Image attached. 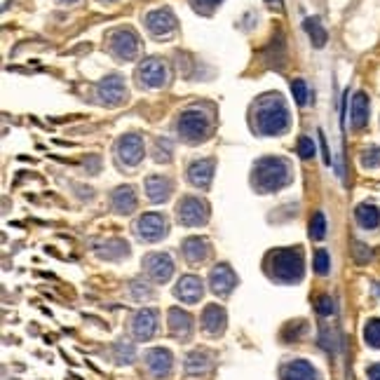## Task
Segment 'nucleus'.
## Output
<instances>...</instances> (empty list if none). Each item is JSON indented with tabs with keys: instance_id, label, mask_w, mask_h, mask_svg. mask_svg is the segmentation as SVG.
Instances as JSON below:
<instances>
[{
	"instance_id": "obj_23",
	"label": "nucleus",
	"mask_w": 380,
	"mask_h": 380,
	"mask_svg": "<svg viewBox=\"0 0 380 380\" xmlns=\"http://www.w3.org/2000/svg\"><path fill=\"white\" fill-rule=\"evenodd\" d=\"M171 188H174V183H171V178H167V176L155 174V176L146 178V195H148L150 202H164V199H169Z\"/></svg>"
},
{
	"instance_id": "obj_11",
	"label": "nucleus",
	"mask_w": 380,
	"mask_h": 380,
	"mask_svg": "<svg viewBox=\"0 0 380 380\" xmlns=\"http://www.w3.org/2000/svg\"><path fill=\"white\" fill-rule=\"evenodd\" d=\"M97 97L106 106H120L127 99V87L120 76H106L101 83H97Z\"/></svg>"
},
{
	"instance_id": "obj_30",
	"label": "nucleus",
	"mask_w": 380,
	"mask_h": 380,
	"mask_svg": "<svg viewBox=\"0 0 380 380\" xmlns=\"http://www.w3.org/2000/svg\"><path fill=\"white\" fill-rule=\"evenodd\" d=\"M113 350H115V362L118 364H132L134 362V345L132 343H125V341H120L113 345Z\"/></svg>"
},
{
	"instance_id": "obj_4",
	"label": "nucleus",
	"mask_w": 380,
	"mask_h": 380,
	"mask_svg": "<svg viewBox=\"0 0 380 380\" xmlns=\"http://www.w3.org/2000/svg\"><path fill=\"white\" fill-rule=\"evenodd\" d=\"M176 129L185 143H199L209 136L211 118L202 111H183L176 122Z\"/></svg>"
},
{
	"instance_id": "obj_28",
	"label": "nucleus",
	"mask_w": 380,
	"mask_h": 380,
	"mask_svg": "<svg viewBox=\"0 0 380 380\" xmlns=\"http://www.w3.org/2000/svg\"><path fill=\"white\" fill-rule=\"evenodd\" d=\"M305 31H308V36H310V40H312V45H315V48H324L326 45V29L322 26V22H319L317 17H308L305 19Z\"/></svg>"
},
{
	"instance_id": "obj_18",
	"label": "nucleus",
	"mask_w": 380,
	"mask_h": 380,
	"mask_svg": "<svg viewBox=\"0 0 380 380\" xmlns=\"http://www.w3.org/2000/svg\"><path fill=\"white\" fill-rule=\"evenodd\" d=\"M214 169L216 162L214 160H197L188 167V181L199 190H206L211 185V178H214Z\"/></svg>"
},
{
	"instance_id": "obj_27",
	"label": "nucleus",
	"mask_w": 380,
	"mask_h": 380,
	"mask_svg": "<svg viewBox=\"0 0 380 380\" xmlns=\"http://www.w3.org/2000/svg\"><path fill=\"white\" fill-rule=\"evenodd\" d=\"M99 258H106V261H118V258H122L129 253V244L122 242V239H111L108 244H106V249H97Z\"/></svg>"
},
{
	"instance_id": "obj_12",
	"label": "nucleus",
	"mask_w": 380,
	"mask_h": 380,
	"mask_svg": "<svg viewBox=\"0 0 380 380\" xmlns=\"http://www.w3.org/2000/svg\"><path fill=\"white\" fill-rule=\"evenodd\" d=\"M235 286H237V275L228 263H218L216 268L209 272V289L214 291L218 298L230 296Z\"/></svg>"
},
{
	"instance_id": "obj_9",
	"label": "nucleus",
	"mask_w": 380,
	"mask_h": 380,
	"mask_svg": "<svg viewBox=\"0 0 380 380\" xmlns=\"http://www.w3.org/2000/svg\"><path fill=\"white\" fill-rule=\"evenodd\" d=\"M167 218L162 214H157V211H148V214L139 216V221L134 225V232L139 239H143V242H160L164 235H167Z\"/></svg>"
},
{
	"instance_id": "obj_19",
	"label": "nucleus",
	"mask_w": 380,
	"mask_h": 380,
	"mask_svg": "<svg viewBox=\"0 0 380 380\" xmlns=\"http://www.w3.org/2000/svg\"><path fill=\"white\" fill-rule=\"evenodd\" d=\"M167 326H169V333L174 338H181V341H188L190 333H192V317L181 308H171L167 312Z\"/></svg>"
},
{
	"instance_id": "obj_31",
	"label": "nucleus",
	"mask_w": 380,
	"mask_h": 380,
	"mask_svg": "<svg viewBox=\"0 0 380 380\" xmlns=\"http://www.w3.org/2000/svg\"><path fill=\"white\" fill-rule=\"evenodd\" d=\"M312 268H315L317 275H329L331 270V256L326 249H317L315 258H312Z\"/></svg>"
},
{
	"instance_id": "obj_20",
	"label": "nucleus",
	"mask_w": 380,
	"mask_h": 380,
	"mask_svg": "<svg viewBox=\"0 0 380 380\" xmlns=\"http://www.w3.org/2000/svg\"><path fill=\"white\" fill-rule=\"evenodd\" d=\"M181 251L183 258L188 265H199L206 261L209 256V242L204 237H185L181 242Z\"/></svg>"
},
{
	"instance_id": "obj_37",
	"label": "nucleus",
	"mask_w": 380,
	"mask_h": 380,
	"mask_svg": "<svg viewBox=\"0 0 380 380\" xmlns=\"http://www.w3.org/2000/svg\"><path fill=\"white\" fill-rule=\"evenodd\" d=\"M315 308H317V312H319L322 317H331V315H333V310H336V305H333L331 296H319Z\"/></svg>"
},
{
	"instance_id": "obj_13",
	"label": "nucleus",
	"mask_w": 380,
	"mask_h": 380,
	"mask_svg": "<svg viewBox=\"0 0 380 380\" xmlns=\"http://www.w3.org/2000/svg\"><path fill=\"white\" fill-rule=\"evenodd\" d=\"M143 153H146V146L139 134H125L118 141V160L127 167H134L141 162Z\"/></svg>"
},
{
	"instance_id": "obj_7",
	"label": "nucleus",
	"mask_w": 380,
	"mask_h": 380,
	"mask_svg": "<svg viewBox=\"0 0 380 380\" xmlns=\"http://www.w3.org/2000/svg\"><path fill=\"white\" fill-rule=\"evenodd\" d=\"M143 270L155 284H164V282H169L171 275H174V261H171L169 253L153 251L143 256Z\"/></svg>"
},
{
	"instance_id": "obj_24",
	"label": "nucleus",
	"mask_w": 380,
	"mask_h": 380,
	"mask_svg": "<svg viewBox=\"0 0 380 380\" xmlns=\"http://www.w3.org/2000/svg\"><path fill=\"white\" fill-rule=\"evenodd\" d=\"M183 371L188 378H202L206 373L211 371V359L206 352H190L188 357H185V364H183Z\"/></svg>"
},
{
	"instance_id": "obj_38",
	"label": "nucleus",
	"mask_w": 380,
	"mask_h": 380,
	"mask_svg": "<svg viewBox=\"0 0 380 380\" xmlns=\"http://www.w3.org/2000/svg\"><path fill=\"white\" fill-rule=\"evenodd\" d=\"M298 155H301L303 160H310L312 155H315V143H312V139H308V136L298 139Z\"/></svg>"
},
{
	"instance_id": "obj_1",
	"label": "nucleus",
	"mask_w": 380,
	"mask_h": 380,
	"mask_svg": "<svg viewBox=\"0 0 380 380\" xmlns=\"http://www.w3.org/2000/svg\"><path fill=\"white\" fill-rule=\"evenodd\" d=\"M291 115L279 94H265L253 104V129L261 136H279L289 129Z\"/></svg>"
},
{
	"instance_id": "obj_42",
	"label": "nucleus",
	"mask_w": 380,
	"mask_h": 380,
	"mask_svg": "<svg viewBox=\"0 0 380 380\" xmlns=\"http://www.w3.org/2000/svg\"><path fill=\"white\" fill-rule=\"evenodd\" d=\"M268 3H272V5H282V0H268Z\"/></svg>"
},
{
	"instance_id": "obj_35",
	"label": "nucleus",
	"mask_w": 380,
	"mask_h": 380,
	"mask_svg": "<svg viewBox=\"0 0 380 380\" xmlns=\"http://www.w3.org/2000/svg\"><path fill=\"white\" fill-rule=\"evenodd\" d=\"M155 146H157V155H155L157 162H169L171 160V143L167 141V139H157Z\"/></svg>"
},
{
	"instance_id": "obj_8",
	"label": "nucleus",
	"mask_w": 380,
	"mask_h": 380,
	"mask_svg": "<svg viewBox=\"0 0 380 380\" xmlns=\"http://www.w3.org/2000/svg\"><path fill=\"white\" fill-rule=\"evenodd\" d=\"M167 78H169V69H167V64L160 62V59H146L136 69V80L141 87H148V90L164 87Z\"/></svg>"
},
{
	"instance_id": "obj_29",
	"label": "nucleus",
	"mask_w": 380,
	"mask_h": 380,
	"mask_svg": "<svg viewBox=\"0 0 380 380\" xmlns=\"http://www.w3.org/2000/svg\"><path fill=\"white\" fill-rule=\"evenodd\" d=\"M364 341L369 348L380 350V319H369L364 326Z\"/></svg>"
},
{
	"instance_id": "obj_3",
	"label": "nucleus",
	"mask_w": 380,
	"mask_h": 380,
	"mask_svg": "<svg viewBox=\"0 0 380 380\" xmlns=\"http://www.w3.org/2000/svg\"><path fill=\"white\" fill-rule=\"evenodd\" d=\"M265 272L270 279L282 284H296L305 275V261L301 249H277L265 258Z\"/></svg>"
},
{
	"instance_id": "obj_10",
	"label": "nucleus",
	"mask_w": 380,
	"mask_h": 380,
	"mask_svg": "<svg viewBox=\"0 0 380 380\" xmlns=\"http://www.w3.org/2000/svg\"><path fill=\"white\" fill-rule=\"evenodd\" d=\"M143 366L150 378L167 380L171 376V369H174V357H171V352L164 348H153L143 355Z\"/></svg>"
},
{
	"instance_id": "obj_25",
	"label": "nucleus",
	"mask_w": 380,
	"mask_h": 380,
	"mask_svg": "<svg viewBox=\"0 0 380 380\" xmlns=\"http://www.w3.org/2000/svg\"><path fill=\"white\" fill-rule=\"evenodd\" d=\"M350 120L355 129H362V127H366V122H369V97H366L364 92H357V94L352 97Z\"/></svg>"
},
{
	"instance_id": "obj_34",
	"label": "nucleus",
	"mask_w": 380,
	"mask_h": 380,
	"mask_svg": "<svg viewBox=\"0 0 380 380\" xmlns=\"http://www.w3.org/2000/svg\"><path fill=\"white\" fill-rule=\"evenodd\" d=\"M362 164L366 169H373V167H380V148L373 146V148H366L362 153Z\"/></svg>"
},
{
	"instance_id": "obj_17",
	"label": "nucleus",
	"mask_w": 380,
	"mask_h": 380,
	"mask_svg": "<svg viewBox=\"0 0 380 380\" xmlns=\"http://www.w3.org/2000/svg\"><path fill=\"white\" fill-rule=\"evenodd\" d=\"M202 331L209 333V336H221V333L225 331V322H228V317H225V310L221 308V305L211 303L206 305V308L202 310Z\"/></svg>"
},
{
	"instance_id": "obj_14",
	"label": "nucleus",
	"mask_w": 380,
	"mask_h": 380,
	"mask_svg": "<svg viewBox=\"0 0 380 380\" xmlns=\"http://www.w3.org/2000/svg\"><path fill=\"white\" fill-rule=\"evenodd\" d=\"M146 26H148V31L153 33V36H169V33L176 31V17L174 12H171L169 8H160V10H153L146 15Z\"/></svg>"
},
{
	"instance_id": "obj_33",
	"label": "nucleus",
	"mask_w": 380,
	"mask_h": 380,
	"mask_svg": "<svg viewBox=\"0 0 380 380\" xmlns=\"http://www.w3.org/2000/svg\"><path fill=\"white\" fill-rule=\"evenodd\" d=\"M324 235H326V218H324L322 211H317L310 221V237L312 239H324Z\"/></svg>"
},
{
	"instance_id": "obj_41",
	"label": "nucleus",
	"mask_w": 380,
	"mask_h": 380,
	"mask_svg": "<svg viewBox=\"0 0 380 380\" xmlns=\"http://www.w3.org/2000/svg\"><path fill=\"white\" fill-rule=\"evenodd\" d=\"M319 143H322L324 162H326V164H331V155H329V148H326V139H324V134H322V132H319Z\"/></svg>"
},
{
	"instance_id": "obj_44",
	"label": "nucleus",
	"mask_w": 380,
	"mask_h": 380,
	"mask_svg": "<svg viewBox=\"0 0 380 380\" xmlns=\"http://www.w3.org/2000/svg\"><path fill=\"white\" fill-rule=\"evenodd\" d=\"M108 3H111V0H108Z\"/></svg>"
},
{
	"instance_id": "obj_43",
	"label": "nucleus",
	"mask_w": 380,
	"mask_h": 380,
	"mask_svg": "<svg viewBox=\"0 0 380 380\" xmlns=\"http://www.w3.org/2000/svg\"><path fill=\"white\" fill-rule=\"evenodd\" d=\"M64 3H76V0H64Z\"/></svg>"
},
{
	"instance_id": "obj_26",
	"label": "nucleus",
	"mask_w": 380,
	"mask_h": 380,
	"mask_svg": "<svg viewBox=\"0 0 380 380\" xmlns=\"http://www.w3.org/2000/svg\"><path fill=\"white\" fill-rule=\"evenodd\" d=\"M355 218H357V223L362 225L364 230H376V228H380V209H378L376 204H371V202L357 204Z\"/></svg>"
},
{
	"instance_id": "obj_16",
	"label": "nucleus",
	"mask_w": 380,
	"mask_h": 380,
	"mask_svg": "<svg viewBox=\"0 0 380 380\" xmlns=\"http://www.w3.org/2000/svg\"><path fill=\"white\" fill-rule=\"evenodd\" d=\"M202 293H204V286L197 275H183L174 286V296L188 305H195L199 298H202Z\"/></svg>"
},
{
	"instance_id": "obj_2",
	"label": "nucleus",
	"mask_w": 380,
	"mask_h": 380,
	"mask_svg": "<svg viewBox=\"0 0 380 380\" xmlns=\"http://www.w3.org/2000/svg\"><path fill=\"white\" fill-rule=\"evenodd\" d=\"M293 178L291 164L284 157H261L253 164L251 185L258 192H277Z\"/></svg>"
},
{
	"instance_id": "obj_21",
	"label": "nucleus",
	"mask_w": 380,
	"mask_h": 380,
	"mask_svg": "<svg viewBox=\"0 0 380 380\" xmlns=\"http://www.w3.org/2000/svg\"><path fill=\"white\" fill-rule=\"evenodd\" d=\"M282 380H322L319 378V371L305 359H293V362L282 366Z\"/></svg>"
},
{
	"instance_id": "obj_22",
	"label": "nucleus",
	"mask_w": 380,
	"mask_h": 380,
	"mask_svg": "<svg viewBox=\"0 0 380 380\" xmlns=\"http://www.w3.org/2000/svg\"><path fill=\"white\" fill-rule=\"evenodd\" d=\"M111 206L115 214H132L136 209V192L132 185H120L111 192Z\"/></svg>"
},
{
	"instance_id": "obj_5",
	"label": "nucleus",
	"mask_w": 380,
	"mask_h": 380,
	"mask_svg": "<svg viewBox=\"0 0 380 380\" xmlns=\"http://www.w3.org/2000/svg\"><path fill=\"white\" fill-rule=\"evenodd\" d=\"M176 218L185 228H197L209 221V204L195 195H185L176 202Z\"/></svg>"
},
{
	"instance_id": "obj_6",
	"label": "nucleus",
	"mask_w": 380,
	"mask_h": 380,
	"mask_svg": "<svg viewBox=\"0 0 380 380\" xmlns=\"http://www.w3.org/2000/svg\"><path fill=\"white\" fill-rule=\"evenodd\" d=\"M108 50L120 62H134L139 57V50H141V43H139V36L132 29H118L111 33Z\"/></svg>"
},
{
	"instance_id": "obj_40",
	"label": "nucleus",
	"mask_w": 380,
	"mask_h": 380,
	"mask_svg": "<svg viewBox=\"0 0 380 380\" xmlns=\"http://www.w3.org/2000/svg\"><path fill=\"white\" fill-rule=\"evenodd\" d=\"M366 376H369V380H380V364H371L366 369Z\"/></svg>"
},
{
	"instance_id": "obj_36",
	"label": "nucleus",
	"mask_w": 380,
	"mask_h": 380,
	"mask_svg": "<svg viewBox=\"0 0 380 380\" xmlns=\"http://www.w3.org/2000/svg\"><path fill=\"white\" fill-rule=\"evenodd\" d=\"M192 8H195L197 12H202V15H211L218 5H221V0H190Z\"/></svg>"
},
{
	"instance_id": "obj_15",
	"label": "nucleus",
	"mask_w": 380,
	"mask_h": 380,
	"mask_svg": "<svg viewBox=\"0 0 380 380\" xmlns=\"http://www.w3.org/2000/svg\"><path fill=\"white\" fill-rule=\"evenodd\" d=\"M157 310L153 308H143L134 315V322H132V333H134L136 341H148V338L155 336L157 331Z\"/></svg>"
},
{
	"instance_id": "obj_39",
	"label": "nucleus",
	"mask_w": 380,
	"mask_h": 380,
	"mask_svg": "<svg viewBox=\"0 0 380 380\" xmlns=\"http://www.w3.org/2000/svg\"><path fill=\"white\" fill-rule=\"evenodd\" d=\"M355 253H357V261H359V263H364L366 258H371V256H373V251H371L366 244H362V242H357V244H355Z\"/></svg>"
},
{
	"instance_id": "obj_32",
	"label": "nucleus",
	"mask_w": 380,
	"mask_h": 380,
	"mask_svg": "<svg viewBox=\"0 0 380 380\" xmlns=\"http://www.w3.org/2000/svg\"><path fill=\"white\" fill-rule=\"evenodd\" d=\"M291 92H293V99H296L298 106H305L308 104V97H310V90H308V83L303 78H296L291 83Z\"/></svg>"
}]
</instances>
